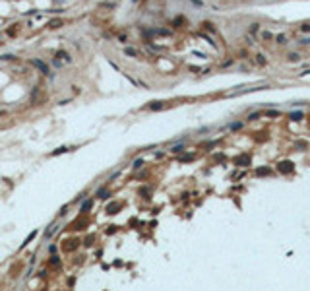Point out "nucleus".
Instances as JSON below:
<instances>
[{
  "label": "nucleus",
  "instance_id": "36",
  "mask_svg": "<svg viewBox=\"0 0 310 291\" xmlns=\"http://www.w3.org/2000/svg\"><path fill=\"white\" fill-rule=\"evenodd\" d=\"M256 119H260V113H252V115L248 116V120H256Z\"/></svg>",
  "mask_w": 310,
  "mask_h": 291
},
{
  "label": "nucleus",
  "instance_id": "41",
  "mask_svg": "<svg viewBox=\"0 0 310 291\" xmlns=\"http://www.w3.org/2000/svg\"><path fill=\"white\" fill-rule=\"evenodd\" d=\"M118 41H120V43H126V35H118Z\"/></svg>",
  "mask_w": 310,
  "mask_h": 291
},
{
  "label": "nucleus",
  "instance_id": "32",
  "mask_svg": "<svg viewBox=\"0 0 310 291\" xmlns=\"http://www.w3.org/2000/svg\"><path fill=\"white\" fill-rule=\"evenodd\" d=\"M56 250H58V249H56V245H51V246H49V254H56Z\"/></svg>",
  "mask_w": 310,
  "mask_h": 291
},
{
  "label": "nucleus",
  "instance_id": "9",
  "mask_svg": "<svg viewBox=\"0 0 310 291\" xmlns=\"http://www.w3.org/2000/svg\"><path fill=\"white\" fill-rule=\"evenodd\" d=\"M120 208H122V204L120 202H115V204H109V206H107V212H109V213H116Z\"/></svg>",
  "mask_w": 310,
  "mask_h": 291
},
{
  "label": "nucleus",
  "instance_id": "14",
  "mask_svg": "<svg viewBox=\"0 0 310 291\" xmlns=\"http://www.w3.org/2000/svg\"><path fill=\"white\" fill-rule=\"evenodd\" d=\"M289 119H291V120H295V122H299V120H302V119H304V115H302L301 111H296V113H291V115H289Z\"/></svg>",
  "mask_w": 310,
  "mask_h": 291
},
{
  "label": "nucleus",
  "instance_id": "6",
  "mask_svg": "<svg viewBox=\"0 0 310 291\" xmlns=\"http://www.w3.org/2000/svg\"><path fill=\"white\" fill-rule=\"evenodd\" d=\"M62 25H64L62 19H51V22L47 23V27H49V29H58V27H62Z\"/></svg>",
  "mask_w": 310,
  "mask_h": 291
},
{
  "label": "nucleus",
  "instance_id": "17",
  "mask_svg": "<svg viewBox=\"0 0 310 291\" xmlns=\"http://www.w3.org/2000/svg\"><path fill=\"white\" fill-rule=\"evenodd\" d=\"M91 206H93V200H85V202L82 204V212H83V213L89 212V210H91Z\"/></svg>",
  "mask_w": 310,
  "mask_h": 291
},
{
  "label": "nucleus",
  "instance_id": "15",
  "mask_svg": "<svg viewBox=\"0 0 310 291\" xmlns=\"http://www.w3.org/2000/svg\"><path fill=\"white\" fill-rule=\"evenodd\" d=\"M97 196H99L101 200H107L109 196H111V192H109V190H105V188H99V190H97Z\"/></svg>",
  "mask_w": 310,
  "mask_h": 291
},
{
  "label": "nucleus",
  "instance_id": "29",
  "mask_svg": "<svg viewBox=\"0 0 310 291\" xmlns=\"http://www.w3.org/2000/svg\"><path fill=\"white\" fill-rule=\"evenodd\" d=\"M213 159H215V161H225V155H223V153H215Z\"/></svg>",
  "mask_w": 310,
  "mask_h": 291
},
{
  "label": "nucleus",
  "instance_id": "30",
  "mask_svg": "<svg viewBox=\"0 0 310 291\" xmlns=\"http://www.w3.org/2000/svg\"><path fill=\"white\" fill-rule=\"evenodd\" d=\"M0 58H2V60H16V56L14 55H2Z\"/></svg>",
  "mask_w": 310,
  "mask_h": 291
},
{
  "label": "nucleus",
  "instance_id": "39",
  "mask_svg": "<svg viewBox=\"0 0 310 291\" xmlns=\"http://www.w3.org/2000/svg\"><path fill=\"white\" fill-rule=\"evenodd\" d=\"M66 212H68V206H64V208L60 210V213H58V216H60V217H62V216H66Z\"/></svg>",
  "mask_w": 310,
  "mask_h": 291
},
{
  "label": "nucleus",
  "instance_id": "4",
  "mask_svg": "<svg viewBox=\"0 0 310 291\" xmlns=\"http://www.w3.org/2000/svg\"><path fill=\"white\" fill-rule=\"evenodd\" d=\"M268 86H262V88H246V89H236V91H231L229 93V97H235V95H244V93H252L256 91V89H266Z\"/></svg>",
  "mask_w": 310,
  "mask_h": 291
},
{
  "label": "nucleus",
  "instance_id": "35",
  "mask_svg": "<svg viewBox=\"0 0 310 291\" xmlns=\"http://www.w3.org/2000/svg\"><path fill=\"white\" fill-rule=\"evenodd\" d=\"M241 126H242V122H235V124H231L229 128H231V130H236V128H241Z\"/></svg>",
  "mask_w": 310,
  "mask_h": 291
},
{
  "label": "nucleus",
  "instance_id": "22",
  "mask_svg": "<svg viewBox=\"0 0 310 291\" xmlns=\"http://www.w3.org/2000/svg\"><path fill=\"white\" fill-rule=\"evenodd\" d=\"M250 33H258L260 31V23H250V29H248Z\"/></svg>",
  "mask_w": 310,
  "mask_h": 291
},
{
  "label": "nucleus",
  "instance_id": "27",
  "mask_svg": "<svg viewBox=\"0 0 310 291\" xmlns=\"http://www.w3.org/2000/svg\"><path fill=\"white\" fill-rule=\"evenodd\" d=\"M287 43V37L285 35H277V45H285Z\"/></svg>",
  "mask_w": 310,
  "mask_h": 291
},
{
  "label": "nucleus",
  "instance_id": "13",
  "mask_svg": "<svg viewBox=\"0 0 310 291\" xmlns=\"http://www.w3.org/2000/svg\"><path fill=\"white\" fill-rule=\"evenodd\" d=\"M271 173V167H260L258 171H256V175L258 177H266V175H269Z\"/></svg>",
  "mask_w": 310,
  "mask_h": 291
},
{
  "label": "nucleus",
  "instance_id": "40",
  "mask_svg": "<svg viewBox=\"0 0 310 291\" xmlns=\"http://www.w3.org/2000/svg\"><path fill=\"white\" fill-rule=\"evenodd\" d=\"M233 64V60H225V62H221V66L225 68V66H231Z\"/></svg>",
  "mask_w": 310,
  "mask_h": 291
},
{
  "label": "nucleus",
  "instance_id": "24",
  "mask_svg": "<svg viewBox=\"0 0 310 291\" xmlns=\"http://www.w3.org/2000/svg\"><path fill=\"white\" fill-rule=\"evenodd\" d=\"M132 167H134V169H142V167H144V159H136Z\"/></svg>",
  "mask_w": 310,
  "mask_h": 291
},
{
  "label": "nucleus",
  "instance_id": "37",
  "mask_svg": "<svg viewBox=\"0 0 310 291\" xmlns=\"http://www.w3.org/2000/svg\"><path fill=\"white\" fill-rule=\"evenodd\" d=\"M192 55H194V56H200V58H208V56H205L204 52H198V51H194V52H192Z\"/></svg>",
  "mask_w": 310,
  "mask_h": 291
},
{
  "label": "nucleus",
  "instance_id": "21",
  "mask_svg": "<svg viewBox=\"0 0 310 291\" xmlns=\"http://www.w3.org/2000/svg\"><path fill=\"white\" fill-rule=\"evenodd\" d=\"M64 152H70V148H66V146H62V148L54 149V152H52V155H60V153H64Z\"/></svg>",
  "mask_w": 310,
  "mask_h": 291
},
{
  "label": "nucleus",
  "instance_id": "42",
  "mask_svg": "<svg viewBox=\"0 0 310 291\" xmlns=\"http://www.w3.org/2000/svg\"><path fill=\"white\" fill-rule=\"evenodd\" d=\"M134 2H138V0H134Z\"/></svg>",
  "mask_w": 310,
  "mask_h": 291
},
{
  "label": "nucleus",
  "instance_id": "7",
  "mask_svg": "<svg viewBox=\"0 0 310 291\" xmlns=\"http://www.w3.org/2000/svg\"><path fill=\"white\" fill-rule=\"evenodd\" d=\"M165 107H167V105H165L163 101H153L151 105L147 107V109H149V111H161V109H165Z\"/></svg>",
  "mask_w": 310,
  "mask_h": 291
},
{
  "label": "nucleus",
  "instance_id": "28",
  "mask_svg": "<svg viewBox=\"0 0 310 291\" xmlns=\"http://www.w3.org/2000/svg\"><path fill=\"white\" fill-rule=\"evenodd\" d=\"M299 45H310V37H302V39H299Z\"/></svg>",
  "mask_w": 310,
  "mask_h": 291
},
{
  "label": "nucleus",
  "instance_id": "19",
  "mask_svg": "<svg viewBox=\"0 0 310 291\" xmlns=\"http://www.w3.org/2000/svg\"><path fill=\"white\" fill-rule=\"evenodd\" d=\"M256 62H258L260 66H264L268 60H266V56H264V55H256Z\"/></svg>",
  "mask_w": 310,
  "mask_h": 291
},
{
  "label": "nucleus",
  "instance_id": "10",
  "mask_svg": "<svg viewBox=\"0 0 310 291\" xmlns=\"http://www.w3.org/2000/svg\"><path fill=\"white\" fill-rule=\"evenodd\" d=\"M56 231H58V225H56V223H52V225H49V229L45 231V237H47V239H51V237L54 235Z\"/></svg>",
  "mask_w": 310,
  "mask_h": 291
},
{
  "label": "nucleus",
  "instance_id": "34",
  "mask_svg": "<svg viewBox=\"0 0 310 291\" xmlns=\"http://www.w3.org/2000/svg\"><path fill=\"white\" fill-rule=\"evenodd\" d=\"M190 2H192V4H196L198 8H202V6H204V2H202V0H190Z\"/></svg>",
  "mask_w": 310,
  "mask_h": 291
},
{
  "label": "nucleus",
  "instance_id": "31",
  "mask_svg": "<svg viewBox=\"0 0 310 291\" xmlns=\"http://www.w3.org/2000/svg\"><path fill=\"white\" fill-rule=\"evenodd\" d=\"M266 115L268 116H279V111H271V109H269V111H266Z\"/></svg>",
  "mask_w": 310,
  "mask_h": 291
},
{
  "label": "nucleus",
  "instance_id": "8",
  "mask_svg": "<svg viewBox=\"0 0 310 291\" xmlns=\"http://www.w3.org/2000/svg\"><path fill=\"white\" fill-rule=\"evenodd\" d=\"M56 58H58V60H66L68 64L72 62V56H70L66 51H58V52H56Z\"/></svg>",
  "mask_w": 310,
  "mask_h": 291
},
{
  "label": "nucleus",
  "instance_id": "3",
  "mask_svg": "<svg viewBox=\"0 0 310 291\" xmlns=\"http://www.w3.org/2000/svg\"><path fill=\"white\" fill-rule=\"evenodd\" d=\"M250 161H252L250 153H244V155H238V157L235 159V165H236V167H246V165H250Z\"/></svg>",
  "mask_w": 310,
  "mask_h": 291
},
{
  "label": "nucleus",
  "instance_id": "1",
  "mask_svg": "<svg viewBox=\"0 0 310 291\" xmlns=\"http://www.w3.org/2000/svg\"><path fill=\"white\" fill-rule=\"evenodd\" d=\"M293 169H295V165H293V161H289V159H283V161L277 163V171L283 173V175H289V173H293Z\"/></svg>",
  "mask_w": 310,
  "mask_h": 291
},
{
  "label": "nucleus",
  "instance_id": "20",
  "mask_svg": "<svg viewBox=\"0 0 310 291\" xmlns=\"http://www.w3.org/2000/svg\"><path fill=\"white\" fill-rule=\"evenodd\" d=\"M171 152L173 153H182V152H184V146H182V144H180V146H173Z\"/></svg>",
  "mask_w": 310,
  "mask_h": 291
},
{
  "label": "nucleus",
  "instance_id": "23",
  "mask_svg": "<svg viewBox=\"0 0 310 291\" xmlns=\"http://www.w3.org/2000/svg\"><path fill=\"white\" fill-rule=\"evenodd\" d=\"M295 146H296L299 149H306V148H308V144H306V142H302V140H299V142H296Z\"/></svg>",
  "mask_w": 310,
  "mask_h": 291
},
{
  "label": "nucleus",
  "instance_id": "18",
  "mask_svg": "<svg viewBox=\"0 0 310 291\" xmlns=\"http://www.w3.org/2000/svg\"><path fill=\"white\" fill-rule=\"evenodd\" d=\"M192 159H194V155H192V153H186V155H180V157H178V161H180V163H188V161H192Z\"/></svg>",
  "mask_w": 310,
  "mask_h": 291
},
{
  "label": "nucleus",
  "instance_id": "2",
  "mask_svg": "<svg viewBox=\"0 0 310 291\" xmlns=\"http://www.w3.org/2000/svg\"><path fill=\"white\" fill-rule=\"evenodd\" d=\"M31 64L35 66V68H39V70H41V72H43L45 76H51V68H49V66H47L45 62H43V60H39V58H33V60H31Z\"/></svg>",
  "mask_w": 310,
  "mask_h": 291
},
{
  "label": "nucleus",
  "instance_id": "5",
  "mask_svg": "<svg viewBox=\"0 0 310 291\" xmlns=\"http://www.w3.org/2000/svg\"><path fill=\"white\" fill-rule=\"evenodd\" d=\"M124 55L130 56V58H140V51L134 47H124Z\"/></svg>",
  "mask_w": 310,
  "mask_h": 291
},
{
  "label": "nucleus",
  "instance_id": "12",
  "mask_svg": "<svg viewBox=\"0 0 310 291\" xmlns=\"http://www.w3.org/2000/svg\"><path fill=\"white\" fill-rule=\"evenodd\" d=\"M49 266H52V268H60V258H58L56 254H52L51 258H49Z\"/></svg>",
  "mask_w": 310,
  "mask_h": 291
},
{
  "label": "nucleus",
  "instance_id": "25",
  "mask_svg": "<svg viewBox=\"0 0 310 291\" xmlns=\"http://www.w3.org/2000/svg\"><path fill=\"white\" fill-rule=\"evenodd\" d=\"M204 27L208 29V31H211V33H215V27H213V23H209V22H204Z\"/></svg>",
  "mask_w": 310,
  "mask_h": 291
},
{
  "label": "nucleus",
  "instance_id": "16",
  "mask_svg": "<svg viewBox=\"0 0 310 291\" xmlns=\"http://www.w3.org/2000/svg\"><path fill=\"white\" fill-rule=\"evenodd\" d=\"M35 237H37V231H31V233H29V235H27V239H25V241H23V243H21V249H23V246H25V245H29V243H31V241L35 239Z\"/></svg>",
  "mask_w": 310,
  "mask_h": 291
},
{
  "label": "nucleus",
  "instance_id": "26",
  "mask_svg": "<svg viewBox=\"0 0 310 291\" xmlns=\"http://www.w3.org/2000/svg\"><path fill=\"white\" fill-rule=\"evenodd\" d=\"M299 29H301L302 33H310V23H302V25H301Z\"/></svg>",
  "mask_w": 310,
  "mask_h": 291
},
{
  "label": "nucleus",
  "instance_id": "11",
  "mask_svg": "<svg viewBox=\"0 0 310 291\" xmlns=\"http://www.w3.org/2000/svg\"><path fill=\"white\" fill-rule=\"evenodd\" d=\"M287 60L289 62H301L302 56L299 55V52H287Z\"/></svg>",
  "mask_w": 310,
  "mask_h": 291
},
{
  "label": "nucleus",
  "instance_id": "33",
  "mask_svg": "<svg viewBox=\"0 0 310 291\" xmlns=\"http://www.w3.org/2000/svg\"><path fill=\"white\" fill-rule=\"evenodd\" d=\"M83 245H85V246H91V245H93V237H87V239H85V243H83Z\"/></svg>",
  "mask_w": 310,
  "mask_h": 291
},
{
  "label": "nucleus",
  "instance_id": "38",
  "mask_svg": "<svg viewBox=\"0 0 310 291\" xmlns=\"http://www.w3.org/2000/svg\"><path fill=\"white\" fill-rule=\"evenodd\" d=\"M262 37H264V39H271V33H269V31H264V33H262Z\"/></svg>",
  "mask_w": 310,
  "mask_h": 291
}]
</instances>
